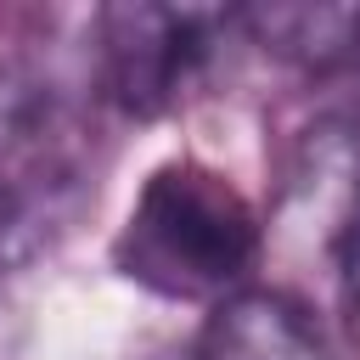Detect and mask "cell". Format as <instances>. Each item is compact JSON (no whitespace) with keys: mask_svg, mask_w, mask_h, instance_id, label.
I'll return each mask as SVG.
<instances>
[{"mask_svg":"<svg viewBox=\"0 0 360 360\" xmlns=\"http://www.w3.org/2000/svg\"><path fill=\"white\" fill-rule=\"evenodd\" d=\"M264 225L253 202L208 163H158L112 236V270L158 298L225 304L259 264Z\"/></svg>","mask_w":360,"mask_h":360,"instance_id":"1","label":"cell"},{"mask_svg":"<svg viewBox=\"0 0 360 360\" xmlns=\"http://www.w3.org/2000/svg\"><path fill=\"white\" fill-rule=\"evenodd\" d=\"M236 11L202 6H101L96 11V68L101 90L129 118H158L208 73Z\"/></svg>","mask_w":360,"mask_h":360,"instance_id":"2","label":"cell"},{"mask_svg":"<svg viewBox=\"0 0 360 360\" xmlns=\"http://www.w3.org/2000/svg\"><path fill=\"white\" fill-rule=\"evenodd\" d=\"M191 360H332L315 315L276 287H242L214 304Z\"/></svg>","mask_w":360,"mask_h":360,"instance_id":"3","label":"cell"},{"mask_svg":"<svg viewBox=\"0 0 360 360\" xmlns=\"http://www.w3.org/2000/svg\"><path fill=\"white\" fill-rule=\"evenodd\" d=\"M236 28L304 73H349L360 68V6H253L236 11Z\"/></svg>","mask_w":360,"mask_h":360,"instance_id":"4","label":"cell"},{"mask_svg":"<svg viewBox=\"0 0 360 360\" xmlns=\"http://www.w3.org/2000/svg\"><path fill=\"white\" fill-rule=\"evenodd\" d=\"M338 292H343V326L360 349V202H354V214L343 219V236H338Z\"/></svg>","mask_w":360,"mask_h":360,"instance_id":"5","label":"cell"}]
</instances>
